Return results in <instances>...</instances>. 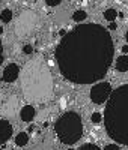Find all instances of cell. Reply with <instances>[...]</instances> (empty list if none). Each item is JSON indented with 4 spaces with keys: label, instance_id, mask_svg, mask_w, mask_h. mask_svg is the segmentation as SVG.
Instances as JSON below:
<instances>
[{
    "label": "cell",
    "instance_id": "1",
    "mask_svg": "<svg viewBox=\"0 0 128 150\" xmlns=\"http://www.w3.org/2000/svg\"><path fill=\"white\" fill-rule=\"evenodd\" d=\"M113 39L102 26L79 24L56 47V60L62 75L77 84H91L107 74L113 60Z\"/></svg>",
    "mask_w": 128,
    "mask_h": 150
},
{
    "label": "cell",
    "instance_id": "2",
    "mask_svg": "<svg viewBox=\"0 0 128 150\" xmlns=\"http://www.w3.org/2000/svg\"><path fill=\"white\" fill-rule=\"evenodd\" d=\"M104 126L113 141L128 146V84L112 92L104 111Z\"/></svg>",
    "mask_w": 128,
    "mask_h": 150
},
{
    "label": "cell",
    "instance_id": "3",
    "mask_svg": "<svg viewBox=\"0 0 128 150\" xmlns=\"http://www.w3.org/2000/svg\"><path fill=\"white\" fill-rule=\"evenodd\" d=\"M21 84L27 101H47L53 93V78L48 65L39 57L27 62L21 72Z\"/></svg>",
    "mask_w": 128,
    "mask_h": 150
},
{
    "label": "cell",
    "instance_id": "4",
    "mask_svg": "<svg viewBox=\"0 0 128 150\" xmlns=\"http://www.w3.org/2000/svg\"><path fill=\"white\" fill-rule=\"evenodd\" d=\"M57 138L63 144H74L83 135V122L82 117L74 111H68L60 116L54 125Z\"/></svg>",
    "mask_w": 128,
    "mask_h": 150
},
{
    "label": "cell",
    "instance_id": "5",
    "mask_svg": "<svg viewBox=\"0 0 128 150\" xmlns=\"http://www.w3.org/2000/svg\"><path fill=\"white\" fill-rule=\"evenodd\" d=\"M36 23H38V15L35 14V12H32V11L23 12V14L18 17L17 24H15V33H17V36L29 35L33 30V27L36 26Z\"/></svg>",
    "mask_w": 128,
    "mask_h": 150
},
{
    "label": "cell",
    "instance_id": "6",
    "mask_svg": "<svg viewBox=\"0 0 128 150\" xmlns=\"http://www.w3.org/2000/svg\"><path fill=\"white\" fill-rule=\"evenodd\" d=\"M112 95V86L107 81H102L95 84L91 89V101L97 105L104 104L106 101H109V98Z\"/></svg>",
    "mask_w": 128,
    "mask_h": 150
},
{
    "label": "cell",
    "instance_id": "7",
    "mask_svg": "<svg viewBox=\"0 0 128 150\" xmlns=\"http://www.w3.org/2000/svg\"><path fill=\"white\" fill-rule=\"evenodd\" d=\"M12 125L8 122V120H0V144L6 143L11 137H12Z\"/></svg>",
    "mask_w": 128,
    "mask_h": 150
},
{
    "label": "cell",
    "instance_id": "8",
    "mask_svg": "<svg viewBox=\"0 0 128 150\" xmlns=\"http://www.w3.org/2000/svg\"><path fill=\"white\" fill-rule=\"evenodd\" d=\"M18 75H20V68L17 65H14V63H11L3 71V80L6 83H14L18 78Z\"/></svg>",
    "mask_w": 128,
    "mask_h": 150
},
{
    "label": "cell",
    "instance_id": "9",
    "mask_svg": "<svg viewBox=\"0 0 128 150\" xmlns=\"http://www.w3.org/2000/svg\"><path fill=\"white\" fill-rule=\"evenodd\" d=\"M35 114H36V110L32 105H24L20 111V117L23 122H32L35 119Z\"/></svg>",
    "mask_w": 128,
    "mask_h": 150
},
{
    "label": "cell",
    "instance_id": "10",
    "mask_svg": "<svg viewBox=\"0 0 128 150\" xmlns=\"http://www.w3.org/2000/svg\"><path fill=\"white\" fill-rule=\"evenodd\" d=\"M15 107H17V98H15V96H11V98H9V101H6L5 105L0 107V111H2L3 114H9V116H12V114L15 112Z\"/></svg>",
    "mask_w": 128,
    "mask_h": 150
},
{
    "label": "cell",
    "instance_id": "11",
    "mask_svg": "<svg viewBox=\"0 0 128 150\" xmlns=\"http://www.w3.org/2000/svg\"><path fill=\"white\" fill-rule=\"evenodd\" d=\"M116 69L119 72H127L128 71V56H121L116 59Z\"/></svg>",
    "mask_w": 128,
    "mask_h": 150
},
{
    "label": "cell",
    "instance_id": "12",
    "mask_svg": "<svg viewBox=\"0 0 128 150\" xmlns=\"http://www.w3.org/2000/svg\"><path fill=\"white\" fill-rule=\"evenodd\" d=\"M15 144H17L18 147L27 146V144H29V135L26 134V132H20V134H17V137H15Z\"/></svg>",
    "mask_w": 128,
    "mask_h": 150
},
{
    "label": "cell",
    "instance_id": "13",
    "mask_svg": "<svg viewBox=\"0 0 128 150\" xmlns=\"http://www.w3.org/2000/svg\"><path fill=\"white\" fill-rule=\"evenodd\" d=\"M116 17H118V11H116V9L109 8V9H106V11H104V20H107V21L113 23L114 20H116Z\"/></svg>",
    "mask_w": 128,
    "mask_h": 150
},
{
    "label": "cell",
    "instance_id": "14",
    "mask_svg": "<svg viewBox=\"0 0 128 150\" xmlns=\"http://www.w3.org/2000/svg\"><path fill=\"white\" fill-rule=\"evenodd\" d=\"M86 17H87V14H86V11H83V9H79V11H75L74 14H72V20H74L75 23H82V21H84Z\"/></svg>",
    "mask_w": 128,
    "mask_h": 150
},
{
    "label": "cell",
    "instance_id": "15",
    "mask_svg": "<svg viewBox=\"0 0 128 150\" xmlns=\"http://www.w3.org/2000/svg\"><path fill=\"white\" fill-rule=\"evenodd\" d=\"M12 20V11L11 9H3L0 12V21L2 23H9Z\"/></svg>",
    "mask_w": 128,
    "mask_h": 150
},
{
    "label": "cell",
    "instance_id": "16",
    "mask_svg": "<svg viewBox=\"0 0 128 150\" xmlns=\"http://www.w3.org/2000/svg\"><path fill=\"white\" fill-rule=\"evenodd\" d=\"M32 150H51V143H50V140H44L38 146H35Z\"/></svg>",
    "mask_w": 128,
    "mask_h": 150
},
{
    "label": "cell",
    "instance_id": "17",
    "mask_svg": "<svg viewBox=\"0 0 128 150\" xmlns=\"http://www.w3.org/2000/svg\"><path fill=\"white\" fill-rule=\"evenodd\" d=\"M77 150H101L97 144H92V143H87V144H83L80 149H77Z\"/></svg>",
    "mask_w": 128,
    "mask_h": 150
},
{
    "label": "cell",
    "instance_id": "18",
    "mask_svg": "<svg viewBox=\"0 0 128 150\" xmlns=\"http://www.w3.org/2000/svg\"><path fill=\"white\" fill-rule=\"evenodd\" d=\"M101 120H102V116L99 114V112H94V114L91 116V122H92V123H95V125H98Z\"/></svg>",
    "mask_w": 128,
    "mask_h": 150
},
{
    "label": "cell",
    "instance_id": "19",
    "mask_svg": "<svg viewBox=\"0 0 128 150\" xmlns=\"http://www.w3.org/2000/svg\"><path fill=\"white\" fill-rule=\"evenodd\" d=\"M32 51H33L32 45H24V47H23V53H24V54H32Z\"/></svg>",
    "mask_w": 128,
    "mask_h": 150
},
{
    "label": "cell",
    "instance_id": "20",
    "mask_svg": "<svg viewBox=\"0 0 128 150\" xmlns=\"http://www.w3.org/2000/svg\"><path fill=\"white\" fill-rule=\"evenodd\" d=\"M47 6H57V5H60V0H47Z\"/></svg>",
    "mask_w": 128,
    "mask_h": 150
},
{
    "label": "cell",
    "instance_id": "21",
    "mask_svg": "<svg viewBox=\"0 0 128 150\" xmlns=\"http://www.w3.org/2000/svg\"><path fill=\"white\" fill-rule=\"evenodd\" d=\"M104 150H121V149H119L118 144H109V146L104 147Z\"/></svg>",
    "mask_w": 128,
    "mask_h": 150
},
{
    "label": "cell",
    "instance_id": "22",
    "mask_svg": "<svg viewBox=\"0 0 128 150\" xmlns=\"http://www.w3.org/2000/svg\"><path fill=\"white\" fill-rule=\"evenodd\" d=\"M121 51H122V56H127L128 54V44L124 45V47H121Z\"/></svg>",
    "mask_w": 128,
    "mask_h": 150
},
{
    "label": "cell",
    "instance_id": "23",
    "mask_svg": "<svg viewBox=\"0 0 128 150\" xmlns=\"http://www.w3.org/2000/svg\"><path fill=\"white\" fill-rule=\"evenodd\" d=\"M3 62V45H2V41H0V65Z\"/></svg>",
    "mask_w": 128,
    "mask_h": 150
},
{
    "label": "cell",
    "instance_id": "24",
    "mask_svg": "<svg viewBox=\"0 0 128 150\" xmlns=\"http://www.w3.org/2000/svg\"><path fill=\"white\" fill-rule=\"evenodd\" d=\"M118 29V24H114V23H110V26H109V30H116Z\"/></svg>",
    "mask_w": 128,
    "mask_h": 150
},
{
    "label": "cell",
    "instance_id": "25",
    "mask_svg": "<svg viewBox=\"0 0 128 150\" xmlns=\"http://www.w3.org/2000/svg\"><path fill=\"white\" fill-rule=\"evenodd\" d=\"M59 35H60V36L63 38V36H65V35H67V32H65V30H60V32H59Z\"/></svg>",
    "mask_w": 128,
    "mask_h": 150
},
{
    "label": "cell",
    "instance_id": "26",
    "mask_svg": "<svg viewBox=\"0 0 128 150\" xmlns=\"http://www.w3.org/2000/svg\"><path fill=\"white\" fill-rule=\"evenodd\" d=\"M33 131H35V126L32 125V126H29V132H33Z\"/></svg>",
    "mask_w": 128,
    "mask_h": 150
},
{
    "label": "cell",
    "instance_id": "27",
    "mask_svg": "<svg viewBox=\"0 0 128 150\" xmlns=\"http://www.w3.org/2000/svg\"><path fill=\"white\" fill-rule=\"evenodd\" d=\"M125 39H127V42H128V30H127V33H125Z\"/></svg>",
    "mask_w": 128,
    "mask_h": 150
},
{
    "label": "cell",
    "instance_id": "28",
    "mask_svg": "<svg viewBox=\"0 0 128 150\" xmlns=\"http://www.w3.org/2000/svg\"><path fill=\"white\" fill-rule=\"evenodd\" d=\"M3 33V27H0V35H2Z\"/></svg>",
    "mask_w": 128,
    "mask_h": 150
},
{
    "label": "cell",
    "instance_id": "29",
    "mask_svg": "<svg viewBox=\"0 0 128 150\" xmlns=\"http://www.w3.org/2000/svg\"><path fill=\"white\" fill-rule=\"evenodd\" d=\"M68 150H72V149H68Z\"/></svg>",
    "mask_w": 128,
    "mask_h": 150
}]
</instances>
